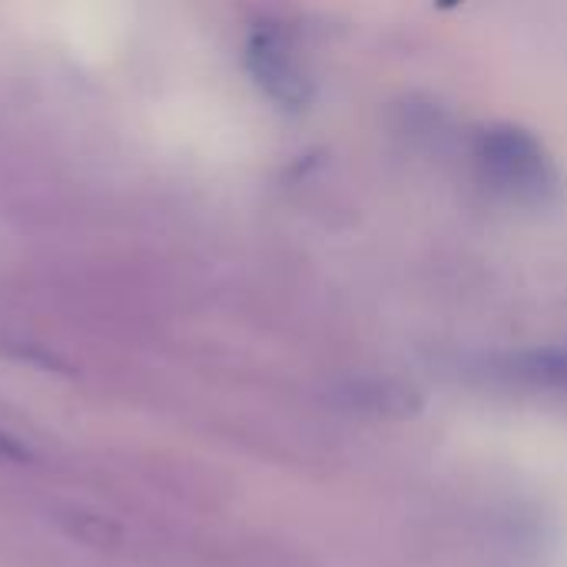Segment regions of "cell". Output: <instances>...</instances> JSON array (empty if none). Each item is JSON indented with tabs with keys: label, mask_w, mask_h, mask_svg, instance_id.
Instances as JSON below:
<instances>
[{
	"label": "cell",
	"mask_w": 567,
	"mask_h": 567,
	"mask_svg": "<svg viewBox=\"0 0 567 567\" xmlns=\"http://www.w3.org/2000/svg\"><path fill=\"white\" fill-rule=\"evenodd\" d=\"M475 169L485 186L512 199H542L558 186V166L542 140L522 126H488L475 140Z\"/></svg>",
	"instance_id": "cell-1"
},
{
	"label": "cell",
	"mask_w": 567,
	"mask_h": 567,
	"mask_svg": "<svg viewBox=\"0 0 567 567\" xmlns=\"http://www.w3.org/2000/svg\"><path fill=\"white\" fill-rule=\"evenodd\" d=\"M70 535H76L86 545H110L120 538L116 528H110L103 518H93V515H76V522L70 525Z\"/></svg>",
	"instance_id": "cell-2"
}]
</instances>
